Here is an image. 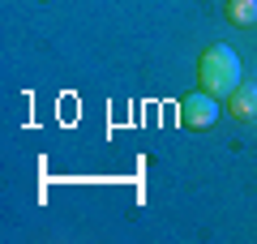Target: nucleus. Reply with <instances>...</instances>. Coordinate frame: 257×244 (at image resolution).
I'll list each match as a JSON object with an SVG mask.
<instances>
[{"label":"nucleus","mask_w":257,"mask_h":244,"mask_svg":"<svg viewBox=\"0 0 257 244\" xmlns=\"http://www.w3.org/2000/svg\"><path fill=\"white\" fill-rule=\"evenodd\" d=\"M197 86H202L206 94H214V99H227L240 86V56L231 52L227 43L206 47L202 60H197Z\"/></svg>","instance_id":"f257e3e1"},{"label":"nucleus","mask_w":257,"mask_h":244,"mask_svg":"<svg viewBox=\"0 0 257 244\" xmlns=\"http://www.w3.org/2000/svg\"><path fill=\"white\" fill-rule=\"evenodd\" d=\"M219 116H223L219 99L206 94V90H193V94H184V99H180V125L184 129H214V120H219Z\"/></svg>","instance_id":"f03ea898"},{"label":"nucleus","mask_w":257,"mask_h":244,"mask_svg":"<svg viewBox=\"0 0 257 244\" xmlns=\"http://www.w3.org/2000/svg\"><path fill=\"white\" fill-rule=\"evenodd\" d=\"M227 116L236 120H257V81H240L227 94Z\"/></svg>","instance_id":"7ed1b4c3"},{"label":"nucleus","mask_w":257,"mask_h":244,"mask_svg":"<svg viewBox=\"0 0 257 244\" xmlns=\"http://www.w3.org/2000/svg\"><path fill=\"white\" fill-rule=\"evenodd\" d=\"M231 26H257V0H227Z\"/></svg>","instance_id":"20e7f679"}]
</instances>
